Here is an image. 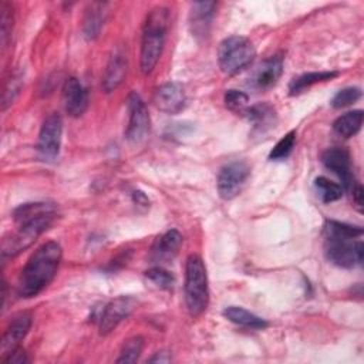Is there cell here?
Listing matches in <instances>:
<instances>
[{
	"label": "cell",
	"instance_id": "6da1fadb",
	"mask_svg": "<svg viewBox=\"0 0 364 364\" xmlns=\"http://www.w3.org/2000/svg\"><path fill=\"white\" fill-rule=\"evenodd\" d=\"M13 218L17 229L3 239V257H14L30 247L37 237L51 226L55 218V209L46 202L24 203L13 212Z\"/></svg>",
	"mask_w": 364,
	"mask_h": 364
},
{
	"label": "cell",
	"instance_id": "7a4b0ae2",
	"mask_svg": "<svg viewBox=\"0 0 364 364\" xmlns=\"http://www.w3.org/2000/svg\"><path fill=\"white\" fill-rule=\"evenodd\" d=\"M63 250L57 242H46L27 260L18 277L17 293L30 299L43 291L55 277Z\"/></svg>",
	"mask_w": 364,
	"mask_h": 364
},
{
	"label": "cell",
	"instance_id": "3957f363",
	"mask_svg": "<svg viewBox=\"0 0 364 364\" xmlns=\"http://www.w3.org/2000/svg\"><path fill=\"white\" fill-rule=\"evenodd\" d=\"M363 236L360 226L327 220L324 225V253L336 266L350 269L363 263L364 247L358 240Z\"/></svg>",
	"mask_w": 364,
	"mask_h": 364
},
{
	"label": "cell",
	"instance_id": "277c9868",
	"mask_svg": "<svg viewBox=\"0 0 364 364\" xmlns=\"http://www.w3.org/2000/svg\"><path fill=\"white\" fill-rule=\"evenodd\" d=\"M169 13L165 7L154 9L145 21L139 54V65L144 74H149L161 58L166 37Z\"/></svg>",
	"mask_w": 364,
	"mask_h": 364
},
{
	"label": "cell",
	"instance_id": "5b68a950",
	"mask_svg": "<svg viewBox=\"0 0 364 364\" xmlns=\"http://www.w3.org/2000/svg\"><path fill=\"white\" fill-rule=\"evenodd\" d=\"M185 304L191 316L202 314L209 303L208 274L203 260L198 255H191L185 264Z\"/></svg>",
	"mask_w": 364,
	"mask_h": 364
},
{
	"label": "cell",
	"instance_id": "8992f818",
	"mask_svg": "<svg viewBox=\"0 0 364 364\" xmlns=\"http://www.w3.org/2000/svg\"><path fill=\"white\" fill-rule=\"evenodd\" d=\"M256 57V50L250 40L242 36H230L219 44L218 61L220 70L228 75H235L247 68Z\"/></svg>",
	"mask_w": 364,
	"mask_h": 364
},
{
	"label": "cell",
	"instance_id": "52a82bcc",
	"mask_svg": "<svg viewBox=\"0 0 364 364\" xmlns=\"http://www.w3.org/2000/svg\"><path fill=\"white\" fill-rule=\"evenodd\" d=\"M250 173V168L243 161H232L223 165L218 173L216 185L218 192L222 199L230 200L239 195L242 191L247 176Z\"/></svg>",
	"mask_w": 364,
	"mask_h": 364
},
{
	"label": "cell",
	"instance_id": "ba28073f",
	"mask_svg": "<svg viewBox=\"0 0 364 364\" xmlns=\"http://www.w3.org/2000/svg\"><path fill=\"white\" fill-rule=\"evenodd\" d=\"M128 125L125 136L129 142H142L149 132V114L144 100L136 92L128 97Z\"/></svg>",
	"mask_w": 364,
	"mask_h": 364
},
{
	"label": "cell",
	"instance_id": "9c48e42d",
	"mask_svg": "<svg viewBox=\"0 0 364 364\" xmlns=\"http://www.w3.org/2000/svg\"><path fill=\"white\" fill-rule=\"evenodd\" d=\"M63 138V118L60 114L53 112L48 115L40 129L37 149L41 158L53 159L58 155Z\"/></svg>",
	"mask_w": 364,
	"mask_h": 364
},
{
	"label": "cell",
	"instance_id": "30bf717a",
	"mask_svg": "<svg viewBox=\"0 0 364 364\" xmlns=\"http://www.w3.org/2000/svg\"><path fill=\"white\" fill-rule=\"evenodd\" d=\"M321 162L328 171L341 179L343 189L346 188L350 191L357 183L351 171V156L346 148L333 146L326 149L321 155Z\"/></svg>",
	"mask_w": 364,
	"mask_h": 364
},
{
	"label": "cell",
	"instance_id": "8fae6325",
	"mask_svg": "<svg viewBox=\"0 0 364 364\" xmlns=\"http://www.w3.org/2000/svg\"><path fill=\"white\" fill-rule=\"evenodd\" d=\"M136 300L129 296H119L111 300L104 309L100 316V333L109 334L124 318H127L131 311L135 309Z\"/></svg>",
	"mask_w": 364,
	"mask_h": 364
},
{
	"label": "cell",
	"instance_id": "7c38bea8",
	"mask_svg": "<svg viewBox=\"0 0 364 364\" xmlns=\"http://www.w3.org/2000/svg\"><path fill=\"white\" fill-rule=\"evenodd\" d=\"M154 102L165 114H178L185 108L186 95L181 84L165 82L156 88Z\"/></svg>",
	"mask_w": 364,
	"mask_h": 364
},
{
	"label": "cell",
	"instance_id": "4fadbf2b",
	"mask_svg": "<svg viewBox=\"0 0 364 364\" xmlns=\"http://www.w3.org/2000/svg\"><path fill=\"white\" fill-rule=\"evenodd\" d=\"M63 102L67 114L71 117H80L85 112L88 107V92L78 78L70 77L65 80L63 87Z\"/></svg>",
	"mask_w": 364,
	"mask_h": 364
},
{
	"label": "cell",
	"instance_id": "5bb4252c",
	"mask_svg": "<svg viewBox=\"0 0 364 364\" xmlns=\"http://www.w3.org/2000/svg\"><path fill=\"white\" fill-rule=\"evenodd\" d=\"M283 73V58L280 55H273L262 61L250 77L249 85L255 90L272 88L280 78Z\"/></svg>",
	"mask_w": 364,
	"mask_h": 364
},
{
	"label": "cell",
	"instance_id": "9a60e30c",
	"mask_svg": "<svg viewBox=\"0 0 364 364\" xmlns=\"http://www.w3.org/2000/svg\"><path fill=\"white\" fill-rule=\"evenodd\" d=\"M215 1H195L191 4L189 27L196 38H206L215 14Z\"/></svg>",
	"mask_w": 364,
	"mask_h": 364
},
{
	"label": "cell",
	"instance_id": "2e32d148",
	"mask_svg": "<svg viewBox=\"0 0 364 364\" xmlns=\"http://www.w3.org/2000/svg\"><path fill=\"white\" fill-rule=\"evenodd\" d=\"M127 67H128V64H127V57H125L124 51L117 48L112 53V55L109 57L105 71H104L102 88L105 92H112L122 84V81L127 75Z\"/></svg>",
	"mask_w": 364,
	"mask_h": 364
},
{
	"label": "cell",
	"instance_id": "e0dca14e",
	"mask_svg": "<svg viewBox=\"0 0 364 364\" xmlns=\"http://www.w3.org/2000/svg\"><path fill=\"white\" fill-rule=\"evenodd\" d=\"M30 327H31V314L30 313L24 311V313H18L17 316H14L11 318V321L9 323V326L3 334V338H1L3 354L9 353L14 347H17L18 343L28 333Z\"/></svg>",
	"mask_w": 364,
	"mask_h": 364
},
{
	"label": "cell",
	"instance_id": "ac0fdd59",
	"mask_svg": "<svg viewBox=\"0 0 364 364\" xmlns=\"http://www.w3.org/2000/svg\"><path fill=\"white\" fill-rule=\"evenodd\" d=\"M223 316L236 326L252 328V330H263L267 327V321L255 313L237 306H229L223 310Z\"/></svg>",
	"mask_w": 364,
	"mask_h": 364
},
{
	"label": "cell",
	"instance_id": "d6986e66",
	"mask_svg": "<svg viewBox=\"0 0 364 364\" xmlns=\"http://www.w3.org/2000/svg\"><path fill=\"white\" fill-rule=\"evenodd\" d=\"M182 243V236L178 230L175 229H171L168 232H165L164 235H161L154 246H152V256L156 259V260H164V259H169L172 257L179 246Z\"/></svg>",
	"mask_w": 364,
	"mask_h": 364
},
{
	"label": "cell",
	"instance_id": "ffe728a7",
	"mask_svg": "<svg viewBox=\"0 0 364 364\" xmlns=\"http://www.w3.org/2000/svg\"><path fill=\"white\" fill-rule=\"evenodd\" d=\"M363 118L364 114L361 109H354L348 111L343 115H340L334 122H333V131L343 138H350L354 136L363 125Z\"/></svg>",
	"mask_w": 364,
	"mask_h": 364
},
{
	"label": "cell",
	"instance_id": "44dd1931",
	"mask_svg": "<svg viewBox=\"0 0 364 364\" xmlns=\"http://www.w3.org/2000/svg\"><path fill=\"white\" fill-rule=\"evenodd\" d=\"M104 7H105L104 3H92L90 4L85 13L82 30H84V36L88 40L95 38L101 31V27L104 24V16H105Z\"/></svg>",
	"mask_w": 364,
	"mask_h": 364
},
{
	"label": "cell",
	"instance_id": "7402d4cb",
	"mask_svg": "<svg viewBox=\"0 0 364 364\" xmlns=\"http://www.w3.org/2000/svg\"><path fill=\"white\" fill-rule=\"evenodd\" d=\"M338 75L337 71H320V73H307V74H303L297 78H294L290 85H289V91H290V95H296V94H300L301 91H304L306 88L314 85V84H318V82H324V81H328V80H333Z\"/></svg>",
	"mask_w": 364,
	"mask_h": 364
},
{
	"label": "cell",
	"instance_id": "603a6c76",
	"mask_svg": "<svg viewBox=\"0 0 364 364\" xmlns=\"http://www.w3.org/2000/svg\"><path fill=\"white\" fill-rule=\"evenodd\" d=\"M314 189H316V193L320 198V200L324 203H331V202L341 199L343 192H344L341 185L330 181L326 176H317L314 179Z\"/></svg>",
	"mask_w": 364,
	"mask_h": 364
},
{
	"label": "cell",
	"instance_id": "cb8c5ba5",
	"mask_svg": "<svg viewBox=\"0 0 364 364\" xmlns=\"http://www.w3.org/2000/svg\"><path fill=\"white\" fill-rule=\"evenodd\" d=\"M245 114L249 121L259 129L264 127H270L274 121V109L269 104H257L245 109Z\"/></svg>",
	"mask_w": 364,
	"mask_h": 364
},
{
	"label": "cell",
	"instance_id": "d4e9b609",
	"mask_svg": "<svg viewBox=\"0 0 364 364\" xmlns=\"http://www.w3.org/2000/svg\"><path fill=\"white\" fill-rule=\"evenodd\" d=\"M294 145H296V131H289L273 146V149L269 154V159L270 161H283V159L289 158Z\"/></svg>",
	"mask_w": 364,
	"mask_h": 364
},
{
	"label": "cell",
	"instance_id": "484cf974",
	"mask_svg": "<svg viewBox=\"0 0 364 364\" xmlns=\"http://www.w3.org/2000/svg\"><path fill=\"white\" fill-rule=\"evenodd\" d=\"M142 347H144V338L139 336L131 337L128 338L119 353V357L117 358V363H135L141 353H142Z\"/></svg>",
	"mask_w": 364,
	"mask_h": 364
},
{
	"label": "cell",
	"instance_id": "4316f807",
	"mask_svg": "<svg viewBox=\"0 0 364 364\" xmlns=\"http://www.w3.org/2000/svg\"><path fill=\"white\" fill-rule=\"evenodd\" d=\"M23 85V75L18 71L10 73L9 78L4 82V88H3V109H6L17 97V94L20 92V88Z\"/></svg>",
	"mask_w": 364,
	"mask_h": 364
},
{
	"label": "cell",
	"instance_id": "83f0119b",
	"mask_svg": "<svg viewBox=\"0 0 364 364\" xmlns=\"http://www.w3.org/2000/svg\"><path fill=\"white\" fill-rule=\"evenodd\" d=\"M145 276L152 283H155L158 287H161L164 290H171L173 287V283H175V277L161 266H155V267L148 269L145 272Z\"/></svg>",
	"mask_w": 364,
	"mask_h": 364
},
{
	"label": "cell",
	"instance_id": "f1b7e54d",
	"mask_svg": "<svg viewBox=\"0 0 364 364\" xmlns=\"http://www.w3.org/2000/svg\"><path fill=\"white\" fill-rule=\"evenodd\" d=\"M361 97V90L357 87H347L340 91L333 97L331 100V107L333 108H344L347 105H351Z\"/></svg>",
	"mask_w": 364,
	"mask_h": 364
},
{
	"label": "cell",
	"instance_id": "f546056e",
	"mask_svg": "<svg viewBox=\"0 0 364 364\" xmlns=\"http://www.w3.org/2000/svg\"><path fill=\"white\" fill-rule=\"evenodd\" d=\"M249 102L246 92L239 90H228L225 92V105L232 111H245Z\"/></svg>",
	"mask_w": 364,
	"mask_h": 364
},
{
	"label": "cell",
	"instance_id": "4dcf8cb0",
	"mask_svg": "<svg viewBox=\"0 0 364 364\" xmlns=\"http://www.w3.org/2000/svg\"><path fill=\"white\" fill-rule=\"evenodd\" d=\"M0 11H1V17H0V21H1L0 23L1 41H3V44H6L7 40L10 38L11 28H13V7L7 1H1Z\"/></svg>",
	"mask_w": 364,
	"mask_h": 364
},
{
	"label": "cell",
	"instance_id": "1f68e13d",
	"mask_svg": "<svg viewBox=\"0 0 364 364\" xmlns=\"http://www.w3.org/2000/svg\"><path fill=\"white\" fill-rule=\"evenodd\" d=\"M1 361L6 363V364H23V363H27L28 358L26 355V351L21 347L17 346V347H14L13 350H10L9 353L4 354Z\"/></svg>",
	"mask_w": 364,
	"mask_h": 364
},
{
	"label": "cell",
	"instance_id": "d6a6232c",
	"mask_svg": "<svg viewBox=\"0 0 364 364\" xmlns=\"http://www.w3.org/2000/svg\"><path fill=\"white\" fill-rule=\"evenodd\" d=\"M350 192H351V196H353L354 203H355V205H357V208L361 210V208H363V196H364L361 185L357 182V183L350 189Z\"/></svg>",
	"mask_w": 364,
	"mask_h": 364
},
{
	"label": "cell",
	"instance_id": "836d02e7",
	"mask_svg": "<svg viewBox=\"0 0 364 364\" xmlns=\"http://www.w3.org/2000/svg\"><path fill=\"white\" fill-rule=\"evenodd\" d=\"M168 361H171V355L166 351H158L155 353V355L149 358V363H168Z\"/></svg>",
	"mask_w": 364,
	"mask_h": 364
},
{
	"label": "cell",
	"instance_id": "e575fe53",
	"mask_svg": "<svg viewBox=\"0 0 364 364\" xmlns=\"http://www.w3.org/2000/svg\"><path fill=\"white\" fill-rule=\"evenodd\" d=\"M132 198H134V202H135L136 205H141V206H148V205H149L148 198H146L142 192H139V191L134 192V193H132Z\"/></svg>",
	"mask_w": 364,
	"mask_h": 364
}]
</instances>
